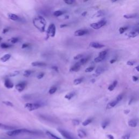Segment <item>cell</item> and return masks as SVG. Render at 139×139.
Masks as SVG:
<instances>
[{"instance_id": "obj_1", "label": "cell", "mask_w": 139, "mask_h": 139, "mask_svg": "<svg viewBox=\"0 0 139 139\" xmlns=\"http://www.w3.org/2000/svg\"><path fill=\"white\" fill-rule=\"evenodd\" d=\"M33 25L37 28L41 32H44L45 31L46 26V21L45 19L42 16H38L35 18L33 21Z\"/></svg>"}, {"instance_id": "obj_2", "label": "cell", "mask_w": 139, "mask_h": 139, "mask_svg": "<svg viewBox=\"0 0 139 139\" xmlns=\"http://www.w3.org/2000/svg\"><path fill=\"white\" fill-rule=\"evenodd\" d=\"M22 133H33L32 131L26 129H18L9 130L7 132L6 134L9 136H14Z\"/></svg>"}, {"instance_id": "obj_3", "label": "cell", "mask_w": 139, "mask_h": 139, "mask_svg": "<svg viewBox=\"0 0 139 139\" xmlns=\"http://www.w3.org/2000/svg\"><path fill=\"white\" fill-rule=\"evenodd\" d=\"M55 34V27L54 24H51L48 28L47 31V37L46 39H47L49 37H54Z\"/></svg>"}, {"instance_id": "obj_4", "label": "cell", "mask_w": 139, "mask_h": 139, "mask_svg": "<svg viewBox=\"0 0 139 139\" xmlns=\"http://www.w3.org/2000/svg\"><path fill=\"white\" fill-rule=\"evenodd\" d=\"M41 107L39 103H26L25 105V108L27 109L29 111H33L37 110Z\"/></svg>"}, {"instance_id": "obj_5", "label": "cell", "mask_w": 139, "mask_h": 139, "mask_svg": "<svg viewBox=\"0 0 139 139\" xmlns=\"http://www.w3.org/2000/svg\"><path fill=\"white\" fill-rule=\"evenodd\" d=\"M106 23L107 22L106 21L102 20L97 23H93V24H90V26H91L94 30H99L101 28H102V27H103L104 26H105Z\"/></svg>"}, {"instance_id": "obj_6", "label": "cell", "mask_w": 139, "mask_h": 139, "mask_svg": "<svg viewBox=\"0 0 139 139\" xmlns=\"http://www.w3.org/2000/svg\"><path fill=\"white\" fill-rule=\"evenodd\" d=\"M58 130L59 131V133L62 135V136H64L66 139H76L74 137H73L70 133H68V132L66 130L61 129H58Z\"/></svg>"}, {"instance_id": "obj_7", "label": "cell", "mask_w": 139, "mask_h": 139, "mask_svg": "<svg viewBox=\"0 0 139 139\" xmlns=\"http://www.w3.org/2000/svg\"><path fill=\"white\" fill-rule=\"evenodd\" d=\"M26 85V83L24 82H21L15 85V89L20 92L23 91Z\"/></svg>"}, {"instance_id": "obj_8", "label": "cell", "mask_w": 139, "mask_h": 139, "mask_svg": "<svg viewBox=\"0 0 139 139\" xmlns=\"http://www.w3.org/2000/svg\"><path fill=\"white\" fill-rule=\"evenodd\" d=\"M88 30H79L76 31L74 32V36L76 37H80L84 36L85 34H88Z\"/></svg>"}, {"instance_id": "obj_9", "label": "cell", "mask_w": 139, "mask_h": 139, "mask_svg": "<svg viewBox=\"0 0 139 139\" xmlns=\"http://www.w3.org/2000/svg\"><path fill=\"white\" fill-rule=\"evenodd\" d=\"M4 86L7 88L8 89H12L13 87H14V84L9 79H6L5 80H4Z\"/></svg>"}, {"instance_id": "obj_10", "label": "cell", "mask_w": 139, "mask_h": 139, "mask_svg": "<svg viewBox=\"0 0 139 139\" xmlns=\"http://www.w3.org/2000/svg\"><path fill=\"white\" fill-rule=\"evenodd\" d=\"M90 46L91 47L95 48H97V49H100V48H102L104 47V45H102L100 43H96V42H92L90 44Z\"/></svg>"}, {"instance_id": "obj_11", "label": "cell", "mask_w": 139, "mask_h": 139, "mask_svg": "<svg viewBox=\"0 0 139 139\" xmlns=\"http://www.w3.org/2000/svg\"><path fill=\"white\" fill-rule=\"evenodd\" d=\"M14 127L8 126V125H5L3 123H0V129H3V130H11L14 129Z\"/></svg>"}, {"instance_id": "obj_12", "label": "cell", "mask_w": 139, "mask_h": 139, "mask_svg": "<svg viewBox=\"0 0 139 139\" xmlns=\"http://www.w3.org/2000/svg\"><path fill=\"white\" fill-rule=\"evenodd\" d=\"M8 18L13 21H19L20 20V18L16 14H14L13 13H9L8 14Z\"/></svg>"}, {"instance_id": "obj_13", "label": "cell", "mask_w": 139, "mask_h": 139, "mask_svg": "<svg viewBox=\"0 0 139 139\" xmlns=\"http://www.w3.org/2000/svg\"><path fill=\"white\" fill-rule=\"evenodd\" d=\"M80 64L79 62H77L74 66H73L71 69H70V71H72V72H77L78 71L80 68Z\"/></svg>"}, {"instance_id": "obj_14", "label": "cell", "mask_w": 139, "mask_h": 139, "mask_svg": "<svg viewBox=\"0 0 139 139\" xmlns=\"http://www.w3.org/2000/svg\"><path fill=\"white\" fill-rule=\"evenodd\" d=\"M32 65L33 66H36V67H43V66H46L47 64L43 62L36 61V62H33L32 63Z\"/></svg>"}, {"instance_id": "obj_15", "label": "cell", "mask_w": 139, "mask_h": 139, "mask_svg": "<svg viewBox=\"0 0 139 139\" xmlns=\"http://www.w3.org/2000/svg\"><path fill=\"white\" fill-rule=\"evenodd\" d=\"M104 69L103 67H99L96 70L95 73L94 74V76H95V77H97V76H99L101 73H102L104 72Z\"/></svg>"}, {"instance_id": "obj_16", "label": "cell", "mask_w": 139, "mask_h": 139, "mask_svg": "<svg viewBox=\"0 0 139 139\" xmlns=\"http://www.w3.org/2000/svg\"><path fill=\"white\" fill-rule=\"evenodd\" d=\"M11 58V54H4L3 57H2L0 58V60H1L3 62H5L6 61H7L10 59Z\"/></svg>"}, {"instance_id": "obj_17", "label": "cell", "mask_w": 139, "mask_h": 139, "mask_svg": "<svg viewBox=\"0 0 139 139\" xmlns=\"http://www.w3.org/2000/svg\"><path fill=\"white\" fill-rule=\"evenodd\" d=\"M118 103V102L116 101V100H114L113 101H112L109 102V103H108L107 106V109H112L113 108V107H114L116 104Z\"/></svg>"}, {"instance_id": "obj_18", "label": "cell", "mask_w": 139, "mask_h": 139, "mask_svg": "<svg viewBox=\"0 0 139 139\" xmlns=\"http://www.w3.org/2000/svg\"><path fill=\"white\" fill-rule=\"evenodd\" d=\"M46 134L50 139H61L59 137H58L56 136L55 135H54V134H53L52 133H51V132L49 131H46Z\"/></svg>"}, {"instance_id": "obj_19", "label": "cell", "mask_w": 139, "mask_h": 139, "mask_svg": "<svg viewBox=\"0 0 139 139\" xmlns=\"http://www.w3.org/2000/svg\"><path fill=\"white\" fill-rule=\"evenodd\" d=\"M137 124V121L136 120H130L128 121V125L131 127H136Z\"/></svg>"}, {"instance_id": "obj_20", "label": "cell", "mask_w": 139, "mask_h": 139, "mask_svg": "<svg viewBox=\"0 0 139 139\" xmlns=\"http://www.w3.org/2000/svg\"><path fill=\"white\" fill-rule=\"evenodd\" d=\"M77 133H78V135L80 138H84L86 137V134L84 130L79 129L77 131Z\"/></svg>"}, {"instance_id": "obj_21", "label": "cell", "mask_w": 139, "mask_h": 139, "mask_svg": "<svg viewBox=\"0 0 139 139\" xmlns=\"http://www.w3.org/2000/svg\"><path fill=\"white\" fill-rule=\"evenodd\" d=\"M117 84V80H115V81L113 82V84H111V85L108 87V90H109V91H113V90H114V89H115V88Z\"/></svg>"}, {"instance_id": "obj_22", "label": "cell", "mask_w": 139, "mask_h": 139, "mask_svg": "<svg viewBox=\"0 0 139 139\" xmlns=\"http://www.w3.org/2000/svg\"><path fill=\"white\" fill-rule=\"evenodd\" d=\"M75 95H76L75 92H71L70 93L67 94L66 95H65V98L68 100H71Z\"/></svg>"}, {"instance_id": "obj_23", "label": "cell", "mask_w": 139, "mask_h": 139, "mask_svg": "<svg viewBox=\"0 0 139 139\" xmlns=\"http://www.w3.org/2000/svg\"><path fill=\"white\" fill-rule=\"evenodd\" d=\"M137 16V14H131V15H124L123 16V17L125 19H133L136 18Z\"/></svg>"}, {"instance_id": "obj_24", "label": "cell", "mask_w": 139, "mask_h": 139, "mask_svg": "<svg viewBox=\"0 0 139 139\" xmlns=\"http://www.w3.org/2000/svg\"><path fill=\"white\" fill-rule=\"evenodd\" d=\"M109 124V121L108 120H106L104 121L102 123V127L103 129H106V127L108 126Z\"/></svg>"}, {"instance_id": "obj_25", "label": "cell", "mask_w": 139, "mask_h": 139, "mask_svg": "<svg viewBox=\"0 0 139 139\" xmlns=\"http://www.w3.org/2000/svg\"><path fill=\"white\" fill-rule=\"evenodd\" d=\"M92 121V119H89L86 120L85 121L83 122L82 123V125L83 126H86L88 125H89L90 123H91Z\"/></svg>"}, {"instance_id": "obj_26", "label": "cell", "mask_w": 139, "mask_h": 139, "mask_svg": "<svg viewBox=\"0 0 139 139\" xmlns=\"http://www.w3.org/2000/svg\"><path fill=\"white\" fill-rule=\"evenodd\" d=\"M83 78H77V79H76L74 82H73V83L74 84L77 85H78V84H80V83L83 82Z\"/></svg>"}, {"instance_id": "obj_27", "label": "cell", "mask_w": 139, "mask_h": 139, "mask_svg": "<svg viewBox=\"0 0 139 139\" xmlns=\"http://www.w3.org/2000/svg\"><path fill=\"white\" fill-rule=\"evenodd\" d=\"M64 14V12L62 11H60V10H58V11H55L53 13V15L54 16H61V15H62Z\"/></svg>"}, {"instance_id": "obj_28", "label": "cell", "mask_w": 139, "mask_h": 139, "mask_svg": "<svg viewBox=\"0 0 139 139\" xmlns=\"http://www.w3.org/2000/svg\"><path fill=\"white\" fill-rule=\"evenodd\" d=\"M2 103L4 105L8 106V107H14V104L10 101H3Z\"/></svg>"}, {"instance_id": "obj_29", "label": "cell", "mask_w": 139, "mask_h": 139, "mask_svg": "<svg viewBox=\"0 0 139 139\" xmlns=\"http://www.w3.org/2000/svg\"><path fill=\"white\" fill-rule=\"evenodd\" d=\"M19 73H20V72L18 71H14V72H12L8 74V76H9V77H15V76H18V74H19Z\"/></svg>"}, {"instance_id": "obj_30", "label": "cell", "mask_w": 139, "mask_h": 139, "mask_svg": "<svg viewBox=\"0 0 139 139\" xmlns=\"http://www.w3.org/2000/svg\"><path fill=\"white\" fill-rule=\"evenodd\" d=\"M11 47V45L6 44V43H2L1 45V47L3 49H6V48H9Z\"/></svg>"}, {"instance_id": "obj_31", "label": "cell", "mask_w": 139, "mask_h": 139, "mask_svg": "<svg viewBox=\"0 0 139 139\" xmlns=\"http://www.w3.org/2000/svg\"><path fill=\"white\" fill-rule=\"evenodd\" d=\"M106 57H101V56H99L98 57L96 58L95 59H94V61L96 62H100L101 61H102V60H103L104 59H105Z\"/></svg>"}, {"instance_id": "obj_32", "label": "cell", "mask_w": 139, "mask_h": 139, "mask_svg": "<svg viewBox=\"0 0 139 139\" xmlns=\"http://www.w3.org/2000/svg\"><path fill=\"white\" fill-rule=\"evenodd\" d=\"M137 35H138V33L135 31V32H130L129 35H128V36L129 38H135L136 37V36H137Z\"/></svg>"}, {"instance_id": "obj_33", "label": "cell", "mask_w": 139, "mask_h": 139, "mask_svg": "<svg viewBox=\"0 0 139 139\" xmlns=\"http://www.w3.org/2000/svg\"><path fill=\"white\" fill-rule=\"evenodd\" d=\"M89 58H83L81 59V60L79 61V63L80 64V65H84L86 62L89 60Z\"/></svg>"}, {"instance_id": "obj_34", "label": "cell", "mask_w": 139, "mask_h": 139, "mask_svg": "<svg viewBox=\"0 0 139 139\" xmlns=\"http://www.w3.org/2000/svg\"><path fill=\"white\" fill-rule=\"evenodd\" d=\"M32 71H31V70H26L24 73V76H25V77H28L29 76L32 74Z\"/></svg>"}, {"instance_id": "obj_35", "label": "cell", "mask_w": 139, "mask_h": 139, "mask_svg": "<svg viewBox=\"0 0 139 139\" xmlns=\"http://www.w3.org/2000/svg\"><path fill=\"white\" fill-rule=\"evenodd\" d=\"M57 88L55 86H52L50 88V90H49V94H54L55 92H56L57 91Z\"/></svg>"}, {"instance_id": "obj_36", "label": "cell", "mask_w": 139, "mask_h": 139, "mask_svg": "<svg viewBox=\"0 0 139 139\" xmlns=\"http://www.w3.org/2000/svg\"><path fill=\"white\" fill-rule=\"evenodd\" d=\"M19 38H12L9 40V41L11 44H16L18 42Z\"/></svg>"}, {"instance_id": "obj_37", "label": "cell", "mask_w": 139, "mask_h": 139, "mask_svg": "<svg viewBox=\"0 0 139 139\" xmlns=\"http://www.w3.org/2000/svg\"><path fill=\"white\" fill-rule=\"evenodd\" d=\"M107 52H108V50L103 51L99 53V56H101V57H106L107 54Z\"/></svg>"}, {"instance_id": "obj_38", "label": "cell", "mask_w": 139, "mask_h": 139, "mask_svg": "<svg viewBox=\"0 0 139 139\" xmlns=\"http://www.w3.org/2000/svg\"><path fill=\"white\" fill-rule=\"evenodd\" d=\"M136 64V61L134 60H129L127 62V64L129 66H133Z\"/></svg>"}, {"instance_id": "obj_39", "label": "cell", "mask_w": 139, "mask_h": 139, "mask_svg": "<svg viewBox=\"0 0 139 139\" xmlns=\"http://www.w3.org/2000/svg\"><path fill=\"white\" fill-rule=\"evenodd\" d=\"M72 123L73 125H74V126H78L80 123V121H78V120L74 119V120H72Z\"/></svg>"}, {"instance_id": "obj_40", "label": "cell", "mask_w": 139, "mask_h": 139, "mask_svg": "<svg viewBox=\"0 0 139 139\" xmlns=\"http://www.w3.org/2000/svg\"><path fill=\"white\" fill-rule=\"evenodd\" d=\"M128 29V27H121L120 30H119V32H120V33L121 34H123L125 31H126Z\"/></svg>"}, {"instance_id": "obj_41", "label": "cell", "mask_w": 139, "mask_h": 139, "mask_svg": "<svg viewBox=\"0 0 139 139\" xmlns=\"http://www.w3.org/2000/svg\"><path fill=\"white\" fill-rule=\"evenodd\" d=\"M123 99V95L122 94H120L119 95V96H118L117 97H116V101L119 103L120 101H121Z\"/></svg>"}, {"instance_id": "obj_42", "label": "cell", "mask_w": 139, "mask_h": 139, "mask_svg": "<svg viewBox=\"0 0 139 139\" xmlns=\"http://www.w3.org/2000/svg\"><path fill=\"white\" fill-rule=\"evenodd\" d=\"M94 70V66H91V67H89L86 68L85 71L86 72H92Z\"/></svg>"}, {"instance_id": "obj_43", "label": "cell", "mask_w": 139, "mask_h": 139, "mask_svg": "<svg viewBox=\"0 0 139 139\" xmlns=\"http://www.w3.org/2000/svg\"><path fill=\"white\" fill-rule=\"evenodd\" d=\"M130 137V134L129 133H128V134H125L124 135H123L121 137V139H129Z\"/></svg>"}, {"instance_id": "obj_44", "label": "cell", "mask_w": 139, "mask_h": 139, "mask_svg": "<svg viewBox=\"0 0 139 139\" xmlns=\"http://www.w3.org/2000/svg\"><path fill=\"white\" fill-rule=\"evenodd\" d=\"M64 1L67 4H72L74 2V0H64Z\"/></svg>"}, {"instance_id": "obj_45", "label": "cell", "mask_w": 139, "mask_h": 139, "mask_svg": "<svg viewBox=\"0 0 139 139\" xmlns=\"http://www.w3.org/2000/svg\"><path fill=\"white\" fill-rule=\"evenodd\" d=\"M83 57V54H78L77 55H76V56L74 57V60H78L80 58H82Z\"/></svg>"}, {"instance_id": "obj_46", "label": "cell", "mask_w": 139, "mask_h": 139, "mask_svg": "<svg viewBox=\"0 0 139 139\" xmlns=\"http://www.w3.org/2000/svg\"><path fill=\"white\" fill-rule=\"evenodd\" d=\"M44 73H43V72H41V73H39L38 75V76H37V78H38V79H41V78H43L44 77Z\"/></svg>"}, {"instance_id": "obj_47", "label": "cell", "mask_w": 139, "mask_h": 139, "mask_svg": "<svg viewBox=\"0 0 139 139\" xmlns=\"http://www.w3.org/2000/svg\"><path fill=\"white\" fill-rule=\"evenodd\" d=\"M9 31V28H4L3 30V34H5L6 33H7Z\"/></svg>"}, {"instance_id": "obj_48", "label": "cell", "mask_w": 139, "mask_h": 139, "mask_svg": "<svg viewBox=\"0 0 139 139\" xmlns=\"http://www.w3.org/2000/svg\"><path fill=\"white\" fill-rule=\"evenodd\" d=\"M29 44H24L22 46V48H27L29 46Z\"/></svg>"}, {"instance_id": "obj_49", "label": "cell", "mask_w": 139, "mask_h": 139, "mask_svg": "<svg viewBox=\"0 0 139 139\" xmlns=\"http://www.w3.org/2000/svg\"><path fill=\"white\" fill-rule=\"evenodd\" d=\"M52 68L53 70H54V71H55L56 72H59L58 68V67H57V66H52Z\"/></svg>"}, {"instance_id": "obj_50", "label": "cell", "mask_w": 139, "mask_h": 139, "mask_svg": "<svg viewBox=\"0 0 139 139\" xmlns=\"http://www.w3.org/2000/svg\"><path fill=\"white\" fill-rule=\"evenodd\" d=\"M138 79V78L137 77H136V76H133V80L134 82H136Z\"/></svg>"}, {"instance_id": "obj_51", "label": "cell", "mask_w": 139, "mask_h": 139, "mask_svg": "<svg viewBox=\"0 0 139 139\" xmlns=\"http://www.w3.org/2000/svg\"><path fill=\"white\" fill-rule=\"evenodd\" d=\"M107 137L109 139H114V136L113 135H107Z\"/></svg>"}, {"instance_id": "obj_52", "label": "cell", "mask_w": 139, "mask_h": 139, "mask_svg": "<svg viewBox=\"0 0 139 139\" xmlns=\"http://www.w3.org/2000/svg\"><path fill=\"white\" fill-rule=\"evenodd\" d=\"M129 112H130V110H126L124 111V113L125 114H128Z\"/></svg>"}, {"instance_id": "obj_53", "label": "cell", "mask_w": 139, "mask_h": 139, "mask_svg": "<svg viewBox=\"0 0 139 139\" xmlns=\"http://www.w3.org/2000/svg\"><path fill=\"white\" fill-rule=\"evenodd\" d=\"M98 14H99V15H97V16H99H99H101L102 15H103V13H102V11H99Z\"/></svg>"}, {"instance_id": "obj_54", "label": "cell", "mask_w": 139, "mask_h": 139, "mask_svg": "<svg viewBox=\"0 0 139 139\" xmlns=\"http://www.w3.org/2000/svg\"><path fill=\"white\" fill-rule=\"evenodd\" d=\"M115 61H116V59H112V60H110V62L111 64H113V63H114Z\"/></svg>"}, {"instance_id": "obj_55", "label": "cell", "mask_w": 139, "mask_h": 139, "mask_svg": "<svg viewBox=\"0 0 139 139\" xmlns=\"http://www.w3.org/2000/svg\"><path fill=\"white\" fill-rule=\"evenodd\" d=\"M86 13H87V12H86V11H85V12H84V13H83V14H82V16H84L86 14Z\"/></svg>"}, {"instance_id": "obj_56", "label": "cell", "mask_w": 139, "mask_h": 139, "mask_svg": "<svg viewBox=\"0 0 139 139\" xmlns=\"http://www.w3.org/2000/svg\"><path fill=\"white\" fill-rule=\"evenodd\" d=\"M139 68V66H136V67H135V69L136 70L137 72L139 71V68Z\"/></svg>"}, {"instance_id": "obj_57", "label": "cell", "mask_w": 139, "mask_h": 139, "mask_svg": "<svg viewBox=\"0 0 139 139\" xmlns=\"http://www.w3.org/2000/svg\"><path fill=\"white\" fill-rule=\"evenodd\" d=\"M67 25H62L60 26V28H63V27H66Z\"/></svg>"}, {"instance_id": "obj_58", "label": "cell", "mask_w": 139, "mask_h": 139, "mask_svg": "<svg viewBox=\"0 0 139 139\" xmlns=\"http://www.w3.org/2000/svg\"><path fill=\"white\" fill-rule=\"evenodd\" d=\"M133 99H131L130 101H129V105H130V104L131 103V102H132V101H133Z\"/></svg>"}, {"instance_id": "obj_59", "label": "cell", "mask_w": 139, "mask_h": 139, "mask_svg": "<svg viewBox=\"0 0 139 139\" xmlns=\"http://www.w3.org/2000/svg\"><path fill=\"white\" fill-rule=\"evenodd\" d=\"M117 1V0H112V2H116Z\"/></svg>"}, {"instance_id": "obj_60", "label": "cell", "mask_w": 139, "mask_h": 139, "mask_svg": "<svg viewBox=\"0 0 139 139\" xmlns=\"http://www.w3.org/2000/svg\"><path fill=\"white\" fill-rule=\"evenodd\" d=\"M2 40V38L1 37H0V41H1Z\"/></svg>"}]
</instances>
